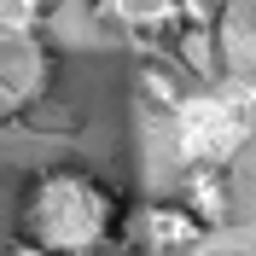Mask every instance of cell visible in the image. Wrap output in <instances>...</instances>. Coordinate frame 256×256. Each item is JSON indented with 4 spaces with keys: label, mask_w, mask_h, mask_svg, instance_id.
Masks as SVG:
<instances>
[{
    "label": "cell",
    "mask_w": 256,
    "mask_h": 256,
    "mask_svg": "<svg viewBox=\"0 0 256 256\" xmlns=\"http://www.w3.org/2000/svg\"><path fill=\"white\" fill-rule=\"evenodd\" d=\"M180 158L186 169H222L233 152L244 146V116L222 99H180Z\"/></svg>",
    "instance_id": "2"
},
{
    "label": "cell",
    "mask_w": 256,
    "mask_h": 256,
    "mask_svg": "<svg viewBox=\"0 0 256 256\" xmlns=\"http://www.w3.org/2000/svg\"><path fill=\"white\" fill-rule=\"evenodd\" d=\"M41 18H47V0H0V35L6 41H35Z\"/></svg>",
    "instance_id": "5"
},
{
    "label": "cell",
    "mask_w": 256,
    "mask_h": 256,
    "mask_svg": "<svg viewBox=\"0 0 256 256\" xmlns=\"http://www.w3.org/2000/svg\"><path fill=\"white\" fill-rule=\"evenodd\" d=\"M122 192L76 163L35 169L18 198V239L41 244L47 256H99L122 239Z\"/></svg>",
    "instance_id": "1"
},
{
    "label": "cell",
    "mask_w": 256,
    "mask_h": 256,
    "mask_svg": "<svg viewBox=\"0 0 256 256\" xmlns=\"http://www.w3.org/2000/svg\"><path fill=\"white\" fill-rule=\"evenodd\" d=\"M180 204L198 216V227L227 222V169H180Z\"/></svg>",
    "instance_id": "4"
},
{
    "label": "cell",
    "mask_w": 256,
    "mask_h": 256,
    "mask_svg": "<svg viewBox=\"0 0 256 256\" xmlns=\"http://www.w3.org/2000/svg\"><path fill=\"white\" fill-rule=\"evenodd\" d=\"M6 256H47V250H41V244H30V239H18V233H12V244H6Z\"/></svg>",
    "instance_id": "6"
},
{
    "label": "cell",
    "mask_w": 256,
    "mask_h": 256,
    "mask_svg": "<svg viewBox=\"0 0 256 256\" xmlns=\"http://www.w3.org/2000/svg\"><path fill=\"white\" fill-rule=\"evenodd\" d=\"M204 239V227L180 198H163V204H146V244L163 256H186L192 244Z\"/></svg>",
    "instance_id": "3"
}]
</instances>
